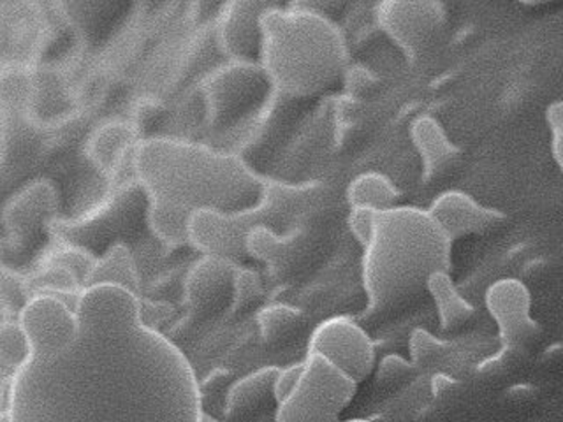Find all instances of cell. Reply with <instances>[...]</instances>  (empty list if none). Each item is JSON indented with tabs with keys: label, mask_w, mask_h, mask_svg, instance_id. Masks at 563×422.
Segmentation results:
<instances>
[{
	"label": "cell",
	"mask_w": 563,
	"mask_h": 422,
	"mask_svg": "<svg viewBox=\"0 0 563 422\" xmlns=\"http://www.w3.org/2000/svg\"><path fill=\"white\" fill-rule=\"evenodd\" d=\"M331 201L333 193L322 181L289 184L264 178L260 199L252 207L233 213L199 211L190 216L187 243L205 255L242 264L249 259L245 242L254 229L286 233L298 225L321 224Z\"/></svg>",
	"instance_id": "cell-5"
},
{
	"label": "cell",
	"mask_w": 563,
	"mask_h": 422,
	"mask_svg": "<svg viewBox=\"0 0 563 422\" xmlns=\"http://www.w3.org/2000/svg\"><path fill=\"white\" fill-rule=\"evenodd\" d=\"M349 208H366L372 211H386L398 207L400 189L383 173H361L349 184L345 192Z\"/></svg>",
	"instance_id": "cell-20"
},
{
	"label": "cell",
	"mask_w": 563,
	"mask_h": 422,
	"mask_svg": "<svg viewBox=\"0 0 563 422\" xmlns=\"http://www.w3.org/2000/svg\"><path fill=\"white\" fill-rule=\"evenodd\" d=\"M445 16V5L437 0H384L375 8L378 26L409 60L428 52Z\"/></svg>",
	"instance_id": "cell-9"
},
{
	"label": "cell",
	"mask_w": 563,
	"mask_h": 422,
	"mask_svg": "<svg viewBox=\"0 0 563 422\" xmlns=\"http://www.w3.org/2000/svg\"><path fill=\"white\" fill-rule=\"evenodd\" d=\"M322 224L298 225L286 233L257 227L246 236V257L260 260L278 280L298 278L319 259Z\"/></svg>",
	"instance_id": "cell-8"
},
{
	"label": "cell",
	"mask_w": 563,
	"mask_h": 422,
	"mask_svg": "<svg viewBox=\"0 0 563 422\" xmlns=\"http://www.w3.org/2000/svg\"><path fill=\"white\" fill-rule=\"evenodd\" d=\"M307 352L321 354L356 384L363 382L375 366L374 342L351 316L322 321L310 334Z\"/></svg>",
	"instance_id": "cell-11"
},
{
	"label": "cell",
	"mask_w": 563,
	"mask_h": 422,
	"mask_svg": "<svg viewBox=\"0 0 563 422\" xmlns=\"http://www.w3.org/2000/svg\"><path fill=\"white\" fill-rule=\"evenodd\" d=\"M148 225V196L140 181L123 187L102 210L75 222H55L53 233L81 254L102 257L125 245Z\"/></svg>",
	"instance_id": "cell-6"
},
{
	"label": "cell",
	"mask_w": 563,
	"mask_h": 422,
	"mask_svg": "<svg viewBox=\"0 0 563 422\" xmlns=\"http://www.w3.org/2000/svg\"><path fill=\"white\" fill-rule=\"evenodd\" d=\"M301 363L295 387L277 403L275 422H339L357 384L316 352H307Z\"/></svg>",
	"instance_id": "cell-7"
},
{
	"label": "cell",
	"mask_w": 563,
	"mask_h": 422,
	"mask_svg": "<svg viewBox=\"0 0 563 422\" xmlns=\"http://www.w3.org/2000/svg\"><path fill=\"white\" fill-rule=\"evenodd\" d=\"M410 140L421 160L424 181L444 176L462 158V148L449 137L444 125L430 114H421L413 120L410 125Z\"/></svg>",
	"instance_id": "cell-17"
},
{
	"label": "cell",
	"mask_w": 563,
	"mask_h": 422,
	"mask_svg": "<svg viewBox=\"0 0 563 422\" xmlns=\"http://www.w3.org/2000/svg\"><path fill=\"white\" fill-rule=\"evenodd\" d=\"M545 125L550 131V149L554 164L563 167V102L554 101L545 108Z\"/></svg>",
	"instance_id": "cell-29"
},
{
	"label": "cell",
	"mask_w": 563,
	"mask_h": 422,
	"mask_svg": "<svg viewBox=\"0 0 563 422\" xmlns=\"http://www.w3.org/2000/svg\"><path fill=\"white\" fill-rule=\"evenodd\" d=\"M454 387H457V380L456 378L449 377V375L437 374L435 377L431 378V392L435 396L453 391Z\"/></svg>",
	"instance_id": "cell-34"
},
{
	"label": "cell",
	"mask_w": 563,
	"mask_h": 422,
	"mask_svg": "<svg viewBox=\"0 0 563 422\" xmlns=\"http://www.w3.org/2000/svg\"><path fill=\"white\" fill-rule=\"evenodd\" d=\"M484 303L497 322L501 347L527 351L541 336L539 322L532 319V295L518 278H500L486 290Z\"/></svg>",
	"instance_id": "cell-12"
},
{
	"label": "cell",
	"mask_w": 563,
	"mask_h": 422,
	"mask_svg": "<svg viewBox=\"0 0 563 422\" xmlns=\"http://www.w3.org/2000/svg\"><path fill=\"white\" fill-rule=\"evenodd\" d=\"M305 312L301 308L286 303H272L260 308L257 325L264 343L286 342L292 338L305 325Z\"/></svg>",
	"instance_id": "cell-22"
},
{
	"label": "cell",
	"mask_w": 563,
	"mask_h": 422,
	"mask_svg": "<svg viewBox=\"0 0 563 422\" xmlns=\"http://www.w3.org/2000/svg\"><path fill=\"white\" fill-rule=\"evenodd\" d=\"M208 116L213 125L233 122L272 92L260 62L231 60L205 81Z\"/></svg>",
	"instance_id": "cell-10"
},
{
	"label": "cell",
	"mask_w": 563,
	"mask_h": 422,
	"mask_svg": "<svg viewBox=\"0 0 563 422\" xmlns=\"http://www.w3.org/2000/svg\"><path fill=\"white\" fill-rule=\"evenodd\" d=\"M134 173L148 196L150 229L167 245L187 243L190 216L199 211L252 207L264 181L240 155L167 137L137 146Z\"/></svg>",
	"instance_id": "cell-2"
},
{
	"label": "cell",
	"mask_w": 563,
	"mask_h": 422,
	"mask_svg": "<svg viewBox=\"0 0 563 422\" xmlns=\"http://www.w3.org/2000/svg\"><path fill=\"white\" fill-rule=\"evenodd\" d=\"M22 330L31 343V357L49 356L66 347L78 331L76 310L52 296H34L20 313Z\"/></svg>",
	"instance_id": "cell-13"
},
{
	"label": "cell",
	"mask_w": 563,
	"mask_h": 422,
	"mask_svg": "<svg viewBox=\"0 0 563 422\" xmlns=\"http://www.w3.org/2000/svg\"><path fill=\"white\" fill-rule=\"evenodd\" d=\"M229 380H231V374H229L228 369H216L213 374L208 375L205 384H199V389H201V396L208 395V392H217L220 389H224L228 386Z\"/></svg>",
	"instance_id": "cell-33"
},
{
	"label": "cell",
	"mask_w": 563,
	"mask_h": 422,
	"mask_svg": "<svg viewBox=\"0 0 563 422\" xmlns=\"http://www.w3.org/2000/svg\"><path fill=\"white\" fill-rule=\"evenodd\" d=\"M131 143V131L125 125H106L90 141V157L104 171H111Z\"/></svg>",
	"instance_id": "cell-24"
},
{
	"label": "cell",
	"mask_w": 563,
	"mask_h": 422,
	"mask_svg": "<svg viewBox=\"0 0 563 422\" xmlns=\"http://www.w3.org/2000/svg\"><path fill=\"white\" fill-rule=\"evenodd\" d=\"M413 371V365L400 354H387L377 365V382L383 386L400 382Z\"/></svg>",
	"instance_id": "cell-30"
},
{
	"label": "cell",
	"mask_w": 563,
	"mask_h": 422,
	"mask_svg": "<svg viewBox=\"0 0 563 422\" xmlns=\"http://www.w3.org/2000/svg\"><path fill=\"white\" fill-rule=\"evenodd\" d=\"M342 422H372V421H368V419L352 418V419H347V421H342Z\"/></svg>",
	"instance_id": "cell-35"
},
{
	"label": "cell",
	"mask_w": 563,
	"mask_h": 422,
	"mask_svg": "<svg viewBox=\"0 0 563 422\" xmlns=\"http://www.w3.org/2000/svg\"><path fill=\"white\" fill-rule=\"evenodd\" d=\"M0 422H9L8 413H0Z\"/></svg>",
	"instance_id": "cell-36"
},
{
	"label": "cell",
	"mask_w": 563,
	"mask_h": 422,
	"mask_svg": "<svg viewBox=\"0 0 563 422\" xmlns=\"http://www.w3.org/2000/svg\"><path fill=\"white\" fill-rule=\"evenodd\" d=\"M427 211L451 243L472 234L483 236L506 224V215L500 210L484 207L463 190L439 193Z\"/></svg>",
	"instance_id": "cell-14"
},
{
	"label": "cell",
	"mask_w": 563,
	"mask_h": 422,
	"mask_svg": "<svg viewBox=\"0 0 563 422\" xmlns=\"http://www.w3.org/2000/svg\"><path fill=\"white\" fill-rule=\"evenodd\" d=\"M55 192L52 185L35 184L29 189L23 190L22 196L13 202V207L9 208V222L18 231L25 229V222L40 224L41 220L52 213L53 202H55Z\"/></svg>",
	"instance_id": "cell-23"
},
{
	"label": "cell",
	"mask_w": 563,
	"mask_h": 422,
	"mask_svg": "<svg viewBox=\"0 0 563 422\" xmlns=\"http://www.w3.org/2000/svg\"><path fill=\"white\" fill-rule=\"evenodd\" d=\"M264 295L263 277L255 269L238 266L234 275L233 299L231 310L233 312H245L246 308L260 303Z\"/></svg>",
	"instance_id": "cell-26"
},
{
	"label": "cell",
	"mask_w": 563,
	"mask_h": 422,
	"mask_svg": "<svg viewBox=\"0 0 563 422\" xmlns=\"http://www.w3.org/2000/svg\"><path fill=\"white\" fill-rule=\"evenodd\" d=\"M445 345L437 338L435 334H431L428 330H413L409 338L410 363L413 368L416 366H424L431 360L444 354Z\"/></svg>",
	"instance_id": "cell-28"
},
{
	"label": "cell",
	"mask_w": 563,
	"mask_h": 422,
	"mask_svg": "<svg viewBox=\"0 0 563 422\" xmlns=\"http://www.w3.org/2000/svg\"><path fill=\"white\" fill-rule=\"evenodd\" d=\"M280 366H261L229 386L225 395V418L229 421L246 418L260 410L272 396L273 380Z\"/></svg>",
	"instance_id": "cell-18"
},
{
	"label": "cell",
	"mask_w": 563,
	"mask_h": 422,
	"mask_svg": "<svg viewBox=\"0 0 563 422\" xmlns=\"http://www.w3.org/2000/svg\"><path fill=\"white\" fill-rule=\"evenodd\" d=\"M453 243L418 207L377 211L372 237L363 248L361 278L365 316L393 315L427 292L428 278L453 266Z\"/></svg>",
	"instance_id": "cell-3"
},
{
	"label": "cell",
	"mask_w": 563,
	"mask_h": 422,
	"mask_svg": "<svg viewBox=\"0 0 563 422\" xmlns=\"http://www.w3.org/2000/svg\"><path fill=\"white\" fill-rule=\"evenodd\" d=\"M31 299L22 278L9 269L0 268V303L4 304L9 312L20 315Z\"/></svg>",
	"instance_id": "cell-27"
},
{
	"label": "cell",
	"mask_w": 563,
	"mask_h": 422,
	"mask_svg": "<svg viewBox=\"0 0 563 422\" xmlns=\"http://www.w3.org/2000/svg\"><path fill=\"white\" fill-rule=\"evenodd\" d=\"M238 266L216 255H202L185 278V299L190 310L208 316L231 307Z\"/></svg>",
	"instance_id": "cell-15"
},
{
	"label": "cell",
	"mask_w": 563,
	"mask_h": 422,
	"mask_svg": "<svg viewBox=\"0 0 563 422\" xmlns=\"http://www.w3.org/2000/svg\"><path fill=\"white\" fill-rule=\"evenodd\" d=\"M272 2L234 0L219 18V44L231 60L254 62L260 57L261 18Z\"/></svg>",
	"instance_id": "cell-16"
},
{
	"label": "cell",
	"mask_w": 563,
	"mask_h": 422,
	"mask_svg": "<svg viewBox=\"0 0 563 422\" xmlns=\"http://www.w3.org/2000/svg\"><path fill=\"white\" fill-rule=\"evenodd\" d=\"M87 287L111 286L122 287L132 295L140 292L136 266L132 259L131 248L125 245L113 246L108 254L99 257L85 278Z\"/></svg>",
	"instance_id": "cell-21"
},
{
	"label": "cell",
	"mask_w": 563,
	"mask_h": 422,
	"mask_svg": "<svg viewBox=\"0 0 563 422\" xmlns=\"http://www.w3.org/2000/svg\"><path fill=\"white\" fill-rule=\"evenodd\" d=\"M427 292L435 303L440 327L444 331H454L462 327L474 315L475 308L454 286L453 277L449 271L433 273L428 278Z\"/></svg>",
	"instance_id": "cell-19"
},
{
	"label": "cell",
	"mask_w": 563,
	"mask_h": 422,
	"mask_svg": "<svg viewBox=\"0 0 563 422\" xmlns=\"http://www.w3.org/2000/svg\"><path fill=\"white\" fill-rule=\"evenodd\" d=\"M31 359V343L18 322L0 324V363L20 369Z\"/></svg>",
	"instance_id": "cell-25"
},
{
	"label": "cell",
	"mask_w": 563,
	"mask_h": 422,
	"mask_svg": "<svg viewBox=\"0 0 563 422\" xmlns=\"http://www.w3.org/2000/svg\"><path fill=\"white\" fill-rule=\"evenodd\" d=\"M66 347L18 369L9 422H202L192 365L122 287H87Z\"/></svg>",
	"instance_id": "cell-1"
},
{
	"label": "cell",
	"mask_w": 563,
	"mask_h": 422,
	"mask_svg": "<svg viewBox=\"0 0 563 422\" xmlns=\"http://www.w3.org/2000/svg\"><path fill=\"white\" fill-rule=\"evenodd\" d=\"M347 43L328 14L305 4H273L261 18L260 64L269 87L287 99H310L339 84Z\"/></svg>",
	"instance_id": "cell-4"
},
{
	"label": "cell",
	"mask_w": 563,
	"mask_h": 422,
	"mask_svg": "<svg viewBox=\"0 0 563 422\" xmlns=\"http://www.w3.org/2000/svg\"><path fill=\"white\" fill-rule=\"evenodd\" d=\"M301 366H303V363L298 360V363H292V365L278 368L272 389V396L277 403L284 400L289 395L290 389L295 387L296 380H298L299 374H301Z\"/></svg>",
	"instance_id": "cell-32"
},
{
	"label": "cell",
	"mask_w": 563,
	"mask_h": 422,
	"mask_svg": "<svg viewBox=\"0 0 563 422\" xmlns=\"http://www.w3.org/2000/svg\"><path fill=\"white\" fill-rule=\"evenodd\" d=\"M384 422H387V421H384Z\"/></svg>",
	"instance_id": "cell-37"
},
{
	"label": "cell",
	"mask_w": 563,
	"mask_h": 422,
	"mask_svg": "<svg viewBox=\"0 0 563 422\" xmlns=\"http://www.w3.org/2000/svg\"><path fill=\"white\" fill-rule=\"evenodd\" d=\"M377 211L366 210V208H351L347 216L349 231L352 236L365 248L366 243L372 237L374 231V220Z\"/></svg>",
	"instance_id": "cell-31"
}]
</instances>
